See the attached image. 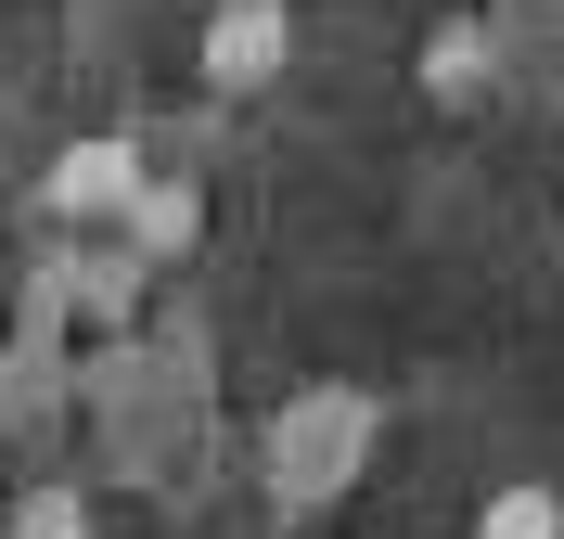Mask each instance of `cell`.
I'll return each instance as SVG.
<instances>
[{"instance_id": "1", "label": "cell", "mask_w": 564, "mask_h": 539, "mask_svg": "<svg viewBox=\"0 0 564 539\" xmlns=\"http://www.w3.org/2000/svg\"><path fill=\"white\" fill-rule=\"evenodd\" d=\"M282 52H295V13L282 0H218L206 13V90H270Z\"/></svg>"}, {"instance_id": "2", "label": "cell", "mask_w": 564, "mask_h": 539, "mask_svg": "<svg viewBox=\"0 0 564 539\" xmlns=\"http://www.w3.org/2000/svg\"><path fill=\"white\" fill-rule=\"evenodd\" d=\"M129 193H141V154H129V142H65L52 180H39V206H52V218H104V206H129Z\"/></svg>"}, {"instance_id": "3", "label": "cell", "mask_w": 564, "mask_h": 539, "mask_svg": "<svg viewBox=\"0 0 564 539\" xmlns=\"http://www.w3.org/2000/svg\"><path fill=\"white\" fill-rule=\"evenodd\" d=\"M488 77H500V52H488V26H462V13H449V26H436V39H423V104H488Z\"/></svg>"}, {"instance_id": "4", "label": "cell", "mask_w": 564, "mask_h": 539, "mask_svg": "<svg viewBox=\"0 0 564 539\" xmlns=\"http://www.w3.org/2000/svg\"><path fill=\"white\" fill-rule=\"evenodd\" d=\"M116 218H129V231H141L154 257H180L193 231H206V193H193V180H154V168H141V193H129Z\"/></svg>"}, {"instance_id": "5", "label": "cell", "mask_w": 564, "mask_h": 539, "mask_svg": "<svg viewBox=\"0 0 564 539\" xmlns=\"http://www.w3.org/2000/svg\"><path fill=\"white\" fill-rule=\"evenodd\" d=\"M475 539H564V488H539V475H513V488H488V514H475Z\"/></svg>"}, {"instance_id": "6", "label": "cell", "mask_w": 564, "mask_h": 539, "mask_svg": "<svg viewBox=\"0 0 564 539\" xmlns=\"http://www.w3.org/2000/svg\"><path fill=\"white\" fill-rule=\"evenodd\" d=\"M13 539H90V502L65 475H39V488H13Z\"/></svg>"}]
</instances>
